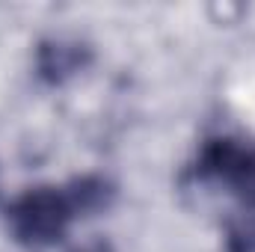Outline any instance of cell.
Masks as SVG:
<instances>
[{
	"mask_svg": "<svg viewBox=\"0 0 255 252\" xmlns=\"http://www.w3.org/2000/svg\"><path fill=\"white\" fill-rule=\"evenodd\" d=\"M74 211L63 187H33L6 208V226L21 247L45 250L63 241Z\"/></svg>",
	"mask_w": 255,
	"mask_h": 252,
	"instance_id": "1",
	"label": "cell"
},
{
	"mask_svg": "<svg viewBox=\"0 0 255 252\" xmlns=\"http://www.w3.org/2000/svg\"><path fill=\"white\" fill-rule=\"evenodd\" d=\"M92 51L86 42L74 39V36H48L36 45V74L57 86L65 83L68 77H74L77 71H83L89 63Z\"/></svg>",
	"mask_w": 255,
	"mask_h": 252,
	"instance_id": "2",
	"label": "cell"
},
{
	"mask_svg": "<svg viewBox=\"0 0 255 252\" xmlns=\"http://www.w3.org/2000/svg\"><path fill=\"white\" fill-rule=\"evenodd\" d=\"M65 196H68V205L74 211V217H86V214H98L110 205L113 199V187L110 181H104L101 175H80L74 181L65 184Z\"/></svg>",
	"mask_w": 255,
	"mask_h": 252,
	"instance_id": "3",
	"label": "cell"
},
{
	"mask_svg": "<svg viewBox=\"0 0 255 252\" xmlns=\"http://www.w3.org/2000/svg\"><path fill=\"white\" fill-rule=\"evenodd\" d=\"M229 252H255V202L238 208L226 226Z\"/></svg>",
	"mask_w": 255,
	"mask_h": 252,
	"instance_id": "4",
	"label": "cell"
},
{
	"mask_svg": "<svg viewBox=\"0 0 255 252\" xmlns=\"http://www.w3.org/2000/svg\"><path fill=\"white\" fill-rule=\"evenodd\" d=\"M89 252H107V250H89Z\"/></svg>",
	"mask_w": 255,
	"mask_h": 252,
	"instance_id": "5",
	"label": "cell"
}]
</instances>
